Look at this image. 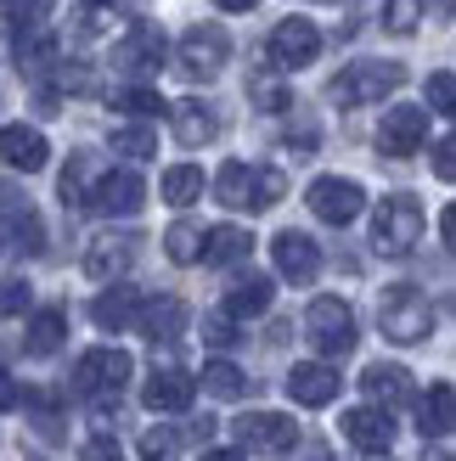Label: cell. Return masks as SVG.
Segmentation results:
<instances>
[{
    "instance_id": "obj_39",
    "label": "cell",
    "mask_w": 456,
    "mask_h": 461,
    "mask_svg": "<svg viewBox=\"0 0 456 461\" xmlns=\"http://www.w3.org/2000/svg\"><path fill=\"white\" fill-rule=\"evenodd\" d=\"M85 164H90V158H74V164L62 169V186H57V192H62L68 209H85V192H90V186H85Z\"/></svg>"
},
{
    "instance_id": "obj_22",
    "label": "cell",
    "mask_w": 456,
    "mask_h": 461,
    "mask_svg": "<svg viewBox=\"0 0 456 461\" xmlns=\"http://www.w3.org/2000/svg\"><path fill=\"white\" fill-rule=\"evenodd\" d=\"M135 310H141V293L124 287V282H113V287H102L96 298H90V321H96L102 332H124V327H135Z\"/></svg>"
},
{
    "instance_id": "obj_11",
    "label": "cell",
    "mask_w": 456,
    "mask_h": 461,
    "mask_svg": "<svg viewBox=\"0 0 456 461\" xmlns=\"http://www.w3.org/2000/svg\"><path fill=\"white\" fill-rule=\"evenodd\" d=\"M322 57V29H315L310 17H282L277 29H270V62L282 68V74H299Z\"/></svg>"
},
{
    "instance_id": "obj_45",
    "label": "cell",
    "mask_w": 456,
    "mask_h": 461,
    "mask_svg": "<svg viewBox=\"0 0 456 461\" xmlns=\"http://www.w3.org/2000/svg\"><path fill=\"white\" fill-rule=\"evenodd\" d=\"M23 400H29V394L17 388V377H12V372H0V411H17Z\"/></svg>"
},
{
    "instance_id": "obj_14",
    "label": "cell",
    "mask_w": 456,
    "mask_h": 461,
    "mask_svg": "<svg viewBox=\"0 0 456 461\" xmlns=\"http://www.w3.org/2000/svg\"><path fill=\"white\" fill-rule=\"evenodd\" d=\"M338 433H344L355 450H367V456H389V445H395V417L383 405H355V411L338 417Z\"/></svg>"
},
{
    "instance_id": "obj_16",
    "label": "cell",
    "mask_w": 456,
    "mask_h": 461,
    "mask_svg": "<svg viewBox=\"0 0 456 461\" xmlns=\"http://www.w3.org/2000/svg\"><path fill=\"white\" fill-rule=\"evenodd\" d=\"M338 366H327V360H299L287 372V400L293 405H305V411H322V405H333L338 400Z\"/></svg>"
},
{
    "instance_id": "obj_40",
    "label": "cell",
    "mask_w": 456,
    "mask_h": 461,
    "mask_svg": "<svg viewBox=\"0 0 456 461\" xmlns=\"http://www.w3.org/2000/svg\"><path fill=\"white\" fill-rule=\"evenodd\" d=\"M29 282H23V276H17V282H0V315H17V310H29Z\"/></svg>"
},
{
    "instance_id": "obj_19",
    "label": "cell",
    "mask_w": 456,
    "mask_h": 461,
    "mask_svg": "<svg viewBox=\"0 0 456 461\" xmlns=\"http://www.w3.org/2000/svg\"><path fill=\"white\" fill-rule=\"evenodd\" d=\"M187 304H180L175 293H158V298H141V310H135V327H141L152 343H180L187 332Z\"/></svg>"
},
{
    "instance_id": "obj_6",
    "label": "cell",
    "mask_w": 456,
    "mask_h": 461,
    "mask_svg": "<svg viewBox=\"0 0 456 461\" xmlns=\"http://www.w3.org/2000/svg\"><path fill=\"white\" fill-rule=\"evenodd\" d=\"M130 372H135V360L124 355V349H113V343H102V349H85L79 355V366H74V388L85 400H119V388L130 383Z\"/></svg>"
},
{
    "instance_id": "obj_43",
    "label": "cell",
    "mask_w": 456,
    "mask_h": 461,
    "mask_svg": "<svg viewBox=\"0 0 456 461\" xmlns=\"http://www.w3.org/2000/svg\"><path fill=\"white\" fill-rule=\"evenodd\" d=\"M254 96H260V102H265L270 113H282V107H293V102H287V90H282L277 79H254Z\"/></svg>"
},
{
    "instance_id": "obj_10",
    "label": "cell",
    "mask_w": 456,
    "mask_h": 461,
    "mask_svg": "<svg viewBox=\"0 0 456 461\" xmlns=\"http://www.w3.org/2000/svg\"><path fill=\"white\" fill-rule=\"evenodd\" d=\"M305 203H310V214L322 225H350V220H360V209H367V192H360L355 180H344V175H322V180H310Z\"/></svg>"
},
{
    "instance_id": "obj_44",
    "label": "cell",
    "mask_w": 456,
    "mask_h": 461,
    "mask_svg": "<svg viewBox=\"0 0 456 461\" xmlns=\"http://www.w3.org/2000/svg\"><path fill=\"white\" fill-rule=\"evenodd\" d=\"M79 461H124V450H119V445H113V439H107V433H96V439H90V445H85V456H79Z\"/></svg>"
},
{
    "instance_id": "obj_9",
    "label": "cell",
    "mask_w": 456,
    "mask_h": 461,
    "mask_svg": "<svg viewBox=\"0 0 456 461\" xmlns=\"http://www.w3.org/2000/svg\"><path fill=\"white\" fill-rule=\"evenodd\" d=\"M141 203H147V180L135 169H107V175H96V186L85 192V209L107 214V220H130Z\"/></svg>"
},
{
    "instance_id": "obj_24",
    "label": "cell",
    "mask_w": 456,
    "mask_h": 461,
    "mask_svg": "<svg viewBox=\"0 0 456 461\" xmlns=\"http://www.w3.org/2000/svg\"><path fill=\"white\" fill-rule=\"evenodd\" d=\"M135 259V237H96L85 248V276L90 282H119Z\"/></svg>"
},
{
    "instance_id": "obj_33",
    "label": "cell",
    "mask_w": 456,
    "mask_h": 461,
    "mask_svg": "<svg viewBox=\"0 0 456 461\" xmlns=\"http://www.w3.org/2000/svg\"><path fill=\"white\" fill-rule=\"evenodd\" d=\"M164 253L175 265H197L203 259V230L192 225V220H175L169 230H164Z\"/></svg>"
},
{
    "instance_id": "obj_1",
    "label": "cell",
    "mask_w": 456,
    "mask_h": 461,
    "mask_svg": "<svg viewBox=\"0 0 456 461\" xmlns=\"http://www.w3.org/2000/svg\"><path fill=\"white\" fill-rule=\"evenodd\" d=\"M282 192H287L282 169H260V164H242V158L220 164V175H214V197L225 203V209L260 214V209H270V203H282Z\"/></svg>"
},
{
    "instance_id": "obj_35",
    "label": "cell",
    "mask_w": 456,
    "mask_h": 461,
    "mask_svg": "<svg viewBox=\"0 0 456 461\" xmlns=\"http://www.w3.org/2000/svg\"><path fill=\"white\" fill-rule=\"evenodd\" d=\"M423 0H383V29L389 34H417L423 29Z\"/></svg>"
},
{
    "instance_id": "obj_29",
    "label": "cell",
    "mask_w": 456,
    "mask_h": 461,
    "mask_svg": "<svg viewBox=\"0 0 456 461\" xmlns=\"http://www.w3.org/2000/svg\"><path fill=\"white\" fill-rule=\"evenodd\" d=\"M23 343H29V355H57L62 349V343H68V315L62 310H34V321H29V338H23Z\"/></svg>"
},
{
    "instance_id": "obj_32",
    "label": "cell",
    "mask_w": 456,
    "mask_h": 461,
    "mask_svg": "<svg viewBox=\"0 0 456 461\" xmlns=\"http://www.w3.org/2000/svg\"><path fill=\"white\" fill-rule=\"evenodd\" d=\"M113 107L135 113V124H147V119H164V113H169V102L158 96L152 85H119V90H113Z\"/></svg>"
},
{
    "instance_id": "obj_8",
    "label": "cell",
    "mask_w": 456,
    "mask_h": 461,
    "mask_svg": "<svg viewBox=\"0 0 456 461\" xmlns=\"http://www.w3.org/2000/svg\"><path fill=\"white\" fill-rule=\"evenodd\" d=\"M299 445V422L282 417V411H248L237 417V450L242 456H282Z\"/></svg>"
},
{
    "instance_id": "obj_15",
    "label": "cell",
    "mask_w": 456,
    "mask_h": 461,
    "mask_svg": "<svg viewBox=\"0 0 456 461\" xmlns=\"http://www.w3.org/2000/svg\"><path fill=\"white\" fill-rule=\"evenodd\" d=\"M141 400H147V411H158V417H180V411H192L197 383H192V372H180V366H152Z\"/></svg>"
},
{
    "instance_id": "obj_50",
    "label": "cell",
    "mask_w": 456,
    "mask_h": 461,
    "mask_svg": "<svg viewBox=\"0 0 456 461\" xmlns=\"http://www.w3.org/2000/svg\"><path fill=\"white\" fill-rule=\"evenodd\" d=\"M372 461H395V456H372Z\"/></svg>"
},
{
    "instance_id": "obj_51",
    "label": "cell",
    "mask_w": 456,
    "mask_h": 461,
    "mask_svg": "<svg viewBox=\"0 0 456 461\" xmlns=\"http://www.w3.org/2000/svg\"><path fill=\"white\" fill-rule=\"evenodd\" d=\"M0 248H6V237H0Z\"/></svg>"
},
{
    "instance_id": "obj_49",
    "label": "cell",
    "mask_w": 456,
    "mask_h": 461,
    "mask_svg": "<svg viewBox=\"0 0 456 461\" xmlns=\"http://www.w3.org/2000/svg\"><path fill=\"white\" fill-rule=\"evenodd\" d=\"M90 6H119V0H90Z\"/></svg>"
},
{
    "instance_id": "obj_12",
    "label": "cell",
    "mask_w": 456,
    "mask_h": 461,
    "mask_svg": "<svg viewBox=\"0 0 456 461\" xmlns=\"http://www.w3.org/2000/svg\"><path fill=\"white\" fill-rule=\"evenodd\" d=\"M270 259H277V276L293 287H310L322 276V248H315L305 230H277L270 237Z\"/></svg>"
},
{
    "instance_id": "obj_46",
    "label": "cell",
    "mask_w": 456,
    "mask_h": 461,
    "mask_svg": "<svg viewBox=\"0 0 456 461\" xmlns=\"http://www.w3.org/2000/svg\"><path fill=\"white\" fill-rule=\"evenodd\" d=\"M214 6H220V12H254L260 0H214Z\"/></svg>"
},
{
    "instance_id": "obj_47",
    "label": "cell",
    "mask_w": 456,
    "mask_h": 461,
    "mask_svg": "<svg viewBox=\"0 0 456 461\" xmlns=\"http://www.w3.org/2000/svg\"><path fill=\"white\" fill-rule=\"evenodd\" d=\"M197 461H242V450H203Z\"/></svg>"
},
{
    "instance_id": "obj_41",
    "label": "cell",
    "mask_w": 456,
    "mask_h": 461,
    "mask_svg": "<svg viewBox=\"0 0 456 461\" xmlns=\"http://www.w3.org/2000/svg\"><path fill=\"white\" fill-rule=\"evenodd\" d=\"M203 338H209V343H220V349H225V343H237V321L232 315H203Z\"/></svg>"
},
{
    "instance_id": "obj_31",
    "label": "cell",
    "mask_w": 456,
    "mask_h": 461,
    "mask_svg": "<svg viewBox=\"0 0 456 461\" xmlns=\"http://www.w3.org/2000/svg\"><path fill=\"white\" fill-rule=\"evenodd\" d=\"M203 197V169L197 164H169L164 169V203L169 209H192Z\"/></svg>"
},
{
    "instance_id": "obj_3",
    "label": "cell",
    "mask_w": 456,
    "mask_h": 461,
    "mask_svg": "<svg viewBox=\"0 0 456 461\" xmlns=\"http://www.w3.org/2000/svg\"><path fill=\"white\" fill-rule=\"evenodd\" d=\"M305 338L315 343V355H322L327 366L333 360H344L350 349H355V310L344 304V298H310V310H305Z\"/></svg>"
},
{
    "instance_id": "obj_18",
    "label": "cell",
    "mask_w": 456,
    "mask_h": 461,
    "mask_svg": "<svg viewBox=\"0 0 456 461\" xmlns=\"http://www.w3.org/2000/svg\"><path fill=\"white\" fill-rule=\"evenodd\" d=\"M0 158H6L17 175H40L51 164V141H45L34 124H6L0 130Z\"/></svg>"
},
{
    "instance_id": "obj_37",
    "label": "cell",
    "mask_w": 456,
    "mask_h": 461,
    "mask_svg": "<svg viewBox=\"0 0 456 461\" xmlns=\"http://www.w3.org/2000/svg\"><path fill=\"white\" fill-rule=\"evenodd\" d=\"M180 450V428H147L141 433V461H175Z\"/></svg>"
},
{
    "instance_id": "obj_21",
    "label": "cell",
    "mask_w": 456,
    "mask_h": 461,
    "mask_svg": "<svg viewBox=\"0 0 456 461\" xmlns=\"http://www.w3.org/2000/svg\"><path fill=\"white\" fill-rule=\"evenodd\" d=\"M0 220H6V230L23 242V253H40L45 248V225L34 214V203L23 197L17 186H6V180H0Z\"/></svg>"
},
{
    "instance_id": "obj_13",
    "label": "cell",
    "mask_w": 456,
    "mask_h": 461,
    "mask_svg": "<svg viewBox=\"0 0 456 461\" xmlns=\"http://www.w3.org/2000/svg\"><path fill=\"white\" fill-rule=\"evenodd\" d=\"M428 141V107H389L378 124V152L383 158H412Z\"/></svg>"
},
{
    "instance_id": "obj_25",
    "label": "cell",
    "mask_w": 456,
    "mask_h": 461,
    "mask_svg": "<svg viewBox=\"0 0 456 461\" xmlns=\"http://www.w3.org/2000/svg\"><path fill=\"white\" fill-rule=\"evenodd\" d=\"M270 298H277V282L248 270V276L232 282V293H225V315H232V321H260L270 310Z\"/></svg>"
},
{
    "instance_id": "obj_27",
    "label": "cell",
    "mask_w": 456,
    "mask_h": 461,
    "mask_svg": "<svg viewBox=\"0 0 456 461\" xmlns=\"http://www.w3.org/2000/svg\"><path fill=\"white\" fill-rule=\"evenodd\" d=\"M192 383L209 400H242L248 394V372H242L237 360H209V366H203V377H192Z\"/></svg>"
},
{
    "instance_id": "obj_38",
    "label": "cell",
    "mask_w": 456,
    "mask_h": 461,
    "mask_svg": "<svg viewBox=\"0 0 456 461\" xmlns=\"http://www.w3.org/2000/svg\"><path fill=\"white\" fill-rule=\"evenodd\" d=\"M428 107H434V113H456V74H451V68L428 74Z\"/></svg>"
},
{
    "instance_id": "obj_17",
    "label": "cell",
    "mask_w": 456,
    "mask_h": 461,
    "mask_svg": "<svg viewBox=\"0 0 456 461\" xmlns=\"http://www.w3.org/2000/svg\"><path fill=\"white\" fill-rule=\"evenodd\" d=\"M164 57H169V40H164V29H152V23H135V29L113 45V62H119L124 74H158Z\"/></svg>"
},
{
    "instance_id": "obj_7",
    "label": "cell",
    "mask_w": 456,
    "mask_h": 461,
    "mask_svg": "<svg viewBox=\"0 0 456 461\" xmlns=\"http://www.w3.org/2000/svg\"><path fill=\"white\" fill-rule=\"evenodd\" d=\"M225 57H232V40H225L220 23H192V29L180 34V45H175V62H180L187 79H214L225 68Z\"/></svg>"
},
{
    "instance_id": "obj_26",
    "label": "cell",
    "mask_w": 456,
    "mask_h": 461,
    "mask_svg": "<svg viewBox=\"0 0 456 461\" xmlns=\"http://www.w3.org/2000/svg\"><path fill=\"white\" fill-rule=\"evenodd\" d=\"M248 253H254V230H248V225H214V230H203V259H209V265H242Z\"/></svg>"
},
{
    "instance_id": "obj_23",
    "label": "cell",
    "mask_w": 456,
    "mask_h": 461,
    "mask_svg": "<svg viewBox=\"0 0 456 461\" xmlns=\"http://www.w3.org/2000/svg\"><path fill=\"white\" fill-rule=\"evenodd\" d=\"M360 388H367V405H400V400H412V372L395 360H372L367 372H360Z\"/></svg>"
},
{
    "instance_id": "obj_4",
    "label": "cell",
    "mask_w": 456,
    "mask_h": 461,
    "mask_svg": "<svg viewBox=\"0 0 456 461\" xmlns=\"http://www.w3.org/2000/svg\"><path fill=\"white\" fill-rule=\"evenodd\" d=\"M400 85H406V68L400 62H350L344 74L327 85V96L338 107H372L383 96H395Z\"/></svg>"
},
{
    "instance_id": "obj_30",
    "label": "cell",
    "mask_w": 456,
    "mask_h": 461,
    "mask_svg": "<svg viewBox=\"0 0 456 461\" xmlns=\"http://www.w3.org/2000/svg\"><path fill=\"white\" fill-rule=\"evenodd\" d=\"M451 383H434V388H428V400L417 405V422H423V433H428V439H434V445H445V433H451Z\"/></svg>"
},
{
    "instance_id": "obj_28",
    "label": "cell",
    "mask_w": 456,
    "mask_h": 461,
    "mask_svg": "<svg viewBox=\"0 0 456 461\" xmlns=\"http://www.w3.org/2000/svg\"><path fill=\"white\" fill-rule=\"evenodd\" d=\"M107 147L124 158V169L130 164H147V158H158V130L152 124H113Z\"/></svg>"
},
{
    "instance_id": "obj_34",
    "label": "cell",
    "mask_w": 456,
    "mask_h": 461,
    "mask_svg": "<svg viewBox=\"0 0 456 461\" xmlns=\"http://www.w3.org/2000/svg\"><path fill=\"white\" fill-rule=\"evenodd\" d=\"M12 57H17V68H45V62L57 57V40L45 34V29H23L17 45H12Z\"/></svg>"
},
{
    "instance_id": "obj_42",
    "label": "cell",
    "mask_w": 456,
    "mask_h": 461,
    "mask_svg": "<svg viewBox=\"0 0 456 461\" xmlns=\"http://www.w3.org/2000/svg\"><path fill=\"white\" fill-rule=\"evenodd\" d=\"M434 175L456 180V135H440V141H434Z\"/></svg>"
},
{
    "instance_id": "obj_2",
    "label": "cell",
    "mask_w": 456,
    "mask_h": 461,
    "mask_svg": "<svg viewBox=\"0 0 456 461\" xmlns=\"http://www.w3.org/2000/svg\"><path fill=\"white\" fill-rule=\"evenodd\" d=\"M423 203L412 192H389L372 209V248L383 253V259H406L417 242H423Z\"/></svg>"
},
{
    "instance_id": "obj_48",
    "label": "cell",
    "mask_w": 456,
    "mask_h": 461,
    "mask_svg": "<svg viewBox=\"0 0 456 461\" xmlns=\"http://www.w3.org/2000/svg\"><path fill=\"white\" fill-rule=\"evenodd\" d=\"M423 461H451V456H445V445H434V450H423Z\"/></svg>"
},
{
    "instance_id": "obj_20",
    "label": "cell",
    "mask_w": 456,
    "mask_h": 461,
    "mask_svg": "<svg viewBox=\"0 0 456 461\" xmlns=\"http://www.w3.org/2000/svg\"><path fill=\"white\" fill-rule=\"evenodd\" d=\"M169 130H175L180 147H209L214 135H220V113H214L209 102H197V96L169 102Z\"/></svg>"
},
{
    "instance_id": "obj_5",
    "label": "cell",
    "mask_w": 456,
    "mask_h": 461,
    "mask_svg": "<svg viewBox=\"0 0 456 461\" xmlns=\"http://www.w3.org/2000/svg\"><path fill=\"white\" fill-rule=\"evenodd\" d=\"M378 327L389 343H423L434 332V304H428V293H417V287H389L378 298Z\"/></svg>"
},
{
    "instance_id": "obj_36",
    "label": "cell",
    "mask_w": 456,
    "mask_h": 461,
    "mask_svg": "<svg viewBox=\"0 0 456 461\" xmlns=\"http://www.w3.org/2000/svg\"><path fill=\"white\" fill-rule=\"evenodd\" d=\"M0 17L17 23V29H40L51 17V0H0Z\"/></svg>"
}]
</instances>
